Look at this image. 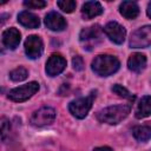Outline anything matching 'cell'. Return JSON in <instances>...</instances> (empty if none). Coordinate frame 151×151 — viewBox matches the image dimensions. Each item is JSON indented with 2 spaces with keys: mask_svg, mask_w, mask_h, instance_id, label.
I'll use <instances>...</instances> for the list:
<instances>
[{
  "mask_svg": "<svg viewBox=\"0 0 151 151\" xmlns=\"http://www.w3.org/2000/svg\"><path fill=\"white\" fill-rule=\"evenodd\" d=\"M20 39H21V34L20 32L14 28V27H11V28H7L6 31H4L2 33V42L4 45L9 48V50H14L18 47L19 42H20Z\"/></svg>",
  "mask_w": 151,
  "mask_h": 151,
  "instance_id": "obj_12",
  "label": "cell"
},
{
  "mask_svg": "<svg viewBox=\"0 0 151 151\" xmlns=\"http://www.w3.org/2000/svg\"><path fill=\"white\" fill-rule=\"evenodd\" d=\"M146 57L142 53H132L130 55V58L127 59V67L130 71L136 72V73H140L142 71L145 70L146 67Z\"/></svg>",
  "mask_w": 151,
  "mask_h": 151,
  "instance_id": "obj_14",
  "label": "cell"
},
{
  "mask_svg": "<svg viewBox=\"0 0 151 151\" xmlns=\"http://www.w3.org/2000/svg\"><path fill=\"white\" fill-rule=\"evenodd\" d=\"M119 12L124 18L132 20V19H136L138 17L139 7L134 1H123L119 5Z\"/></svg>",
  "mask_w": 151,
  "mask_h": 151,
  "instance_id": "obj_16",
  "label": "cell"
},
{
  "mask_svg": "<svg viewBox=\"0 0 151 151\" xmlns=\"http://www.w3.org/2000/svg\"><path fill=\"white\" fill-rule=\"evenodd\" d=\"M151 44V26L145 25L136 29L130 38V47L132 48H146Z\"/></svg>",
  "mask_w": 151,
  "mask_h": 151,
  "instance_id": "obj_6",
  "label": "cell"
},
{
  "mask_svg": "<svg viewBox=\"0 0 151 151\" xmlns=\"http://www.w3.org/2000/svg\"><path fill=\"white\" fill-rule=\"evenodd\" d=\"M38 91H39V84L37 81H29L27 84H24L21 86L11 90L8 93V99L15 103H22L28 100Z\"/></svg>",
  "mask_w": 151,
  "mask_h": 151,
  "instance_id": "obj_4",
  "label": "cell"
},
{
  "mask_svg": "<svg viewBox=\"0 0 151 151\" xmlns=\"http://www.w3.org/2000/svg\"><path fill=\"white\" fill-rule=\"evenodd\" d=\"M104 33L106 34V37L113 41L114 44H123L126 37V29L124 26H122L120 24L116 22V21H110L105 25V27L103 28Z\"/></svg>",
  "mask_w": 151,
  "mask_h": 151,
  "instance_id": "obj_8",
  "label": "cell"
},
{
  "mask_svg": "<svg viewBox=\"0 0 151 151\" xmlns=\"http://www.w3.org/2000/svg\"><path fill=\"white\" fill-rule=\"evenodd\" d=\"M45 25L51 31L60 32L66 28L67 22L64 19V17L61 14H59L58 12H50L45 17Z\"/></svg>",
  "mask_w": 151,
  "mask_h": 151,
  "instance_id": "obj_11",
  "label": "cell"
},
{
  "mask_svg": "<svg viewBox=\"0 0 151 151\" xmlns=\"http://www.w3.org/2000/svg\"><path fill=\"white\" fill-rule=\"evenodd\" d=\"M93 151H113V150L109 146H98V147H94Z\"/></svg>",
  "mask_w": 151,
  "mask_h": 151,
  "instance_id": "obj_25",
  "label": "cell"
},
{
  "mask_svg": "<svg viewBox=\"0 0 151 151\" xmlns=\"http://www.w3.org/2000/svg\"><path fill=\"white\" fill-rule=\"evenodd\" d=\"M103 13V7L98 1H86L81 7V15L85 20L93 19Z\"/></svg>",
  "mask_w": 151,
  "mask_h": 151,
  "instance_id": "obj_13",
  "label": "cell"
},
{
  "mask_svg": "<svg viewBox=\"0 0 151 151\" xmlns=\"http://www.w3.org/2000/svg\"><path fill=\"white\" fill-rule=\"evenodd\" d=\"M131 111V104H120L105 107L97 113V119L100 123L114 125L125 119Z\"/></svg>",
  "mask_w": 151,
  "mask_h": 151,
  "instance_id": "obj_1",
  "label": "cell"
},
{
  "mask_svg": "<svg viewBox=\"0 0 151 151\" xmlns=\"http://www.w3.org/2000/svg\"><path fill=\"white\" fill-rule=\"evenodd\" d=\"M72 65H73V68L76 71H81L84 68V60L80 55H76L73 59H72Z\"/></svg>",
  "mask_w": 151,
  "mask_h": 151,
  "instance_id": "obj_24",
  "label": "cell"
},
{
  "mask_svg": "<svg viewBox=\"0 0 151 151\" xmlns=\"http://www.w3.org/2000/svg\"><path fill=\"white\" fill-rule=\"evenodd\" d=\"M57 6L65 13H72L77 7V2L73 0H59L57 1Z\"/></svg>",
  "mask_w": 151,
  "mask_h": 151,
  "instance_id": "obj_21",
  "label": "cell"
},
{
  "mask_svg": "<svg viewBox=\"0 0 151 151\" xmlns=\"http://www.w3.org/2000/svg\"><path fill=\"white\" fill-rule=\"evenodd\" d=\"M132 134L139 142H147L151 137V127L147 125L136 126L132 129Z\"/></svg>",
  "mask_w": 151,
  "mask_h": 151,
  "instance_id": "obj_18",
  "label": "cell"
},
{
  "mask_svg": "<svg viewBox=\"0 0 151 151\" xmlns=\"http://www.w3.org/2000/svg\"><path fill=\"white\" fill-rule=\"evenodd\" d=\"M120 63L117 57L111 54L97 55L92 61V71L100 77H109L119 70Z\"/></svg>",
  "mask_w": 151,
  "mask_h": 151,
  "instance_id": "obj_2",
  "label": "cell"
},
{
  "mask_svg": "<svg viewBox=\"0 0 151 151\" xmlns=\"http://www.w3.org/2000/svg\"><path fill=\"white\" fill-rule=\"evenodd\" d=\"M27 76H28V71L22 66H19L9 72V78L13 81H22L27 78Z\"/></svg>",
  "mask_w": 151,
  "mask_h": 151,
  "instance_id": "obj_19",
  "label": "cell"
},
{
  "mask_svg": "<svg viewBox=\"0 0 151 151\" xmlns=\"http://www.w3.org/2000/svg\"><path fill=\"white\" fill-rule=\"evenodd\" d=\"M4 4H7V1H0V5H4Z\"/></svg>",
  "mask_w": 151,
  "mask_h": 151,
  "instance_id": "obj_27",
  "label": "cell"
},
{
  "mask_svg": "<svg viewBox=\"0 0 151 151\" xmlns=\"http://www.w3.org/2000/svg\"><path fill=\"white\" fill-rule=\"evenodd\" d=\"M65 67H66V59L59 53H53L46 63L45 71H46L47 76L55 77V76L60 74L65 70Z\"/></svg>",
  "mask_w": 151,
  "mask_h": 151,
  "instance_id": "obj_10",
  "label": "cell"
},
{
  "mask_svg": "<svg viewBox=\"0 0 151 151\" xmlns=\"http://www.w3.org/2000/svg\"><path fill=\"white\" fill-rule=\"evenodd\" d=\"M47 4L46 1H42V0H26L24 1V6L28 7V8H42L45 7Z\"/></svg>",
  "mask_w": 151,
  "mask_h": 151,
  "instance_id": "obj_23",
  "label": "cell"
},
{
  "mask_svg": "<svg viewBox=\"0 0 151 151\" xmlns=\"http://www.w3.org/2000/svg\"><path fill=\"white\" fill-rule=\"evenodd\" d=\"M111 90H112V92H114V93H116V94H118L119 97H123V98L127 99L130 103H132V101L136 99V97H134L133 94H131V93L127 91V88L123 87V86H122V85H119V84L113 85Z\"/></svg>",
  "mask_w": 151,
  "mask_h": 151,
  "instance_id": "obj_20",
  "label": "cell"
},
{
  "mask_svg": "<svg viewBox=\"0 0 151 151\" xmlns=\"http://www.w3.org/2000/svg\"><path fill=\"white\" fill-rule=\"evenodd\" d=\"M151 109H150V96H144L136 109V118L142 119L150 116Z\"/></svg>",
  "mask_w": 151,
  "mask_h": 151,
  "instance_id": "obj_17",
  "label": "cell"
},
{
  "mask_svg": "<svg viewBox=\"0 0 151 151\" xmlns=\"http://www.w3.org/2000/svg\"><path fill=\"white\" fill-rule=\"evenodd\" d=\"M44 51V44L40 37L29 35L25 40V52L29 59H38L41 57Z\"/></svg>",
  "mask_w": 151,
  "mask_h": 151,
  "instance_id": "obj_9",
  "label": "cell"
},
{
  "mask_svg": "<svg viewBox=\"0 0 151 151\" xmlns=\"http://www.w3.org/2000/svg\"><path fill=\"white\" fill-rule=\"evenodd\" d=\"M96 98V92H91L88 96L86 97H81L78 99L72 100L68 104V110L72 113L73 117L78 118V119H83L87 116L88 111L92 107L93 100Z\"/></svg>",
  "mask_w": 151,
  "mask_h": 151,
  "instance_id": "obj_3",
  "label": "cell"
},
{
  "mask_svg": "<svg viewBox=\"0 0 151 151\" xmlns=\"http://www.w3.org/2000/svg\"><path fill=\"white\" fill-rule=\"evenodd\" d=\"M150 9H151V2L147 4V9H146V12H147V17H149V18L151 17V14H150Z\"/></svg>",
  "mask_w": 151,
  "mask_h": 151,
  "instance_id": "obj_26",
  "label": "cell"
},
{
  "mask_svg": "<svg viewBox=\"0 0 151 151\" xmlns=\"http://www.w3.org/2000/svg\"><path fill=\"white\" fill-rule=\"evenodd\" d=\"M54 119H55V110L50 106H42L33 112L29 122L33 126L41 127L52 124Z\"/></svg>",
  "mask_w": 151,
  "mask_h": 151,
  "instance_id": "obj_5",
  "label": "cell"
},
{
  "mask_svg": "<svg viewBox=\"0 0 151 151\" xmlns=\"http://www.w3.org/2000/svg\"><path fill=\"white\" fill-rule=\"evenodd\" d=\"M9 130H11V123H9V120L7 118H5V117L0 118V140H2V139L6 138V136L8 134Z\"/></svg>",
  "mask_w": 151,
  "mask_h": 151,
  "instance_id": "obj_22",
  "label": "cell"
},
{
  "mask_svg": "<svg viewBox=\"0 0 151 151\" xmlns=\"http://www.w3.org/2000/svg\"><path fill=\"white\" fill-rule=\"evenodd\" d=\"M18 21L19 24H21L24 27L27 28H38L40 25V20L38 18V15H35L34 13H31L28 11H22L18 14Z\"/></svg>",
  "mask_w": 151,
  "mask_h": 151,
  "instance_id": "obj_15",
  "label": "cell"
},
{
  "mask_svg": "<svg viewBox=\"0 0 151 151\" xmlns=\"http://www.w3.org/2000/svg\"><path fill=\"white\" fill-rule=\"evenodd\" d=\"M100 37H101V27L99 25H92L90 27L81 29L79 34V40L81 44H84L85 46L84 48L90 50L100 41Z\"/></svg>",
  "mask_w": 151,
  "mask_h": 151,
  "instance_id": "obj_7",
  "label": "cell"
}]
</instances>
